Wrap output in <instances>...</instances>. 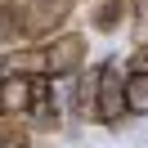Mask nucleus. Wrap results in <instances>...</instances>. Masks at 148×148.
<instances>
[{"label": "nucleus", "instance_id": "nucleus-1", "mask_svg": "<svg viewBox=\"0 0 148 148\" xmlns=\"http://www.w3.org/2000/svg\"><path fill=\"white\" fill-rule=\"evenodd\" d=\"M94 121L99 126H121L126 121V72L112 58L94 63Z\"/></svg>", "mask_w": 148, "mask_h": 148}, {"label": "nucleus", "instance_id": "nucleus-2", "mask_svg": "<svg viewBox=\"0 0 148 148\" xmlns=\"http://www.w3.org/2000/svg\"><path fill=\"white\" fill-rule=\"evenodd\" d=\"M76 0H14V23H18L23 40H36V36H49L58 32V23H67Z\"/></svg>", "mask_w": 148, "mask_h": 148}, {"label": "nucleus", "instance_id": "nucleus-3", "mask_svg": "<svg viewBox=\"0 0 148 148\" xmlns=\"http://www.w3.org/2000/svg\"><path fill=\"white\" fill-rule=\"evenodd\" d=\"M40 58H45V76H54V81L58 76H72L85 63V36L81 32H49Z\"/></svg>", "mask_w": 148, "mask_h": 148}, {"label": "nucleus", "instance_id": "nucleus-4", "mask_svg": "<svg viewBox=\"0 0 148 148\" xmlns=\"http://www.w3.org/2000/svg\"><path fill=\"white\" fill-rule=\"evenodd\" d=\"M45 85H54V76L45 72H0V112H27Z\"/></svg>", "mask_w": 148, "mask_h": 148}, {"label": "nucleus", "instance_id": "nucleus-5", "mask_svg": "<svg viewBox=\"0 0 148 148\" xmlns=\"http://www.w3.org/2000/svg\"><path fill=\"white\" fill-rule=\"evenodd\" d=\"M135 5H139V0H94V9H90L94 32L112 36V32L130 27V23H135Z\"/></svg>", "mask_w": 148, "mask_h": 148}, {"label": "nucleus", "instance_id": "nucleus-6", "mask_svg": "<svg viewBox=\"0 0 148 148\" xmlns=\"http://www.w3.org/2000/svg\"><path fill=\"white\" fill-rule=\"evenodd\" d=\"M27 117L32 130H58V103H54V85H45V90L32 99V108L23 112Z\"/></svg>", "mask_w": 148, "mask_h": 148}, {"label": "nucleus", "instance_id": "nucleus-7", "mask_svg": "<svg viewBox=\"0 0 148 148\" xmlns=\"http://www.w3.org/2000/svg\"><path fill=\"white\" fill-rule=\"evenodd\" d=\"M94 72H99V67H76V90H72V108H76V117L81 121H94Z\"/></svg>", "mask_w": 148, "mask_h": 148}, {"label": "nucleus", "instance_id": "nucleus-8", "mask_svg": "<svg viewBox=\"0 0 148 148\" xmlns=\"http://www.w3.org/2000/svg\"><path fill=\"white\" fill-rule=\"evenodd\" d=\"M23 144H32L27 117H18V112H0V148H23Z\"/></svg>", "mask_w": 148, "mask_h": 148}, {"label": "nucleus", "instance_id": "nucleus-9", "mask_svg": "<svg viewBox=\"0 0 148 148\" xmlns=\"http://www.w3.org/2000/svg\"><path fill=\"white\" fill-rule=\"evenodd\" d=\"M0 72H45V58H40V49L18 45V49H9L0 58Z\"/></svg>", "mask_w": 148, "mask_h": 148}, {"label": "nucleus", "instance_id": "nucleus-10", "mask_svg": "<svg viewBox=\"0 0 148 148\" xmlns=\"http://www.w3.org/2000/svg\"><path fill=\"white\" fill-rule=\"evenodd\" d=\"M135 23L148 32V0H139V5H135Z\"/></svg>", "mask_w": 148, "mask_h": 148}, {"label": "nucleus", "instance_id": "nucleus-11", "mask_svg": "<svg viewBox=\"0 0 148 148\" xmlns=\"http://www.w3.org/2000/svg\"><path fill=\"white\" fill-rule=\"evenodd\" d=\"M0 9H14V0H0Z\"/></svg>", "mask_w": 148, "mask_h": 148}]
</instances>
